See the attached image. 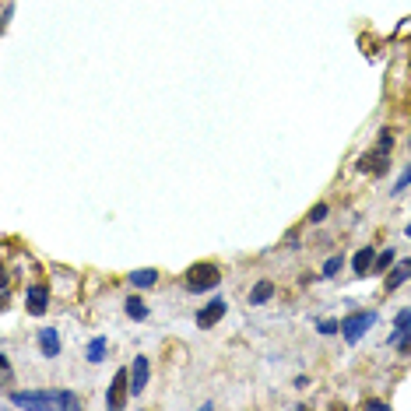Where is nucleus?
Here are the masks:
<instances>
[{
    "instance_id": "obj_1",
    "label": "nucleus",
    "mask_w": 411,
    "mask_h": 411,
    "mask_svg": "<svg viewBox=\"0 0 411 411\" xmlns=\"http://www.w3.org/2000/svg\"><path fill=\"white\" fill-rule=\"evenodd\" d=\"M8 404L14 408H81V397L71 394V390H25V394H8Z\"/></svg>"
},
{
    "instance_id": "obj_2",
    "label": "nucleus",
    "mask_w": 411,
    "mask_h": 411,
    "mask_svg": "<svg viewBox=\"0 0 411 411\" xmlns=\"http://www.w3.org/2000/svg\"><path fill=\"white\" fill-rule=\"evenodd\" d=\"M373 324H376V313H373V309H366V313H348V316L341 320V338H344L348 344H359L362 334H366Z\"/></svg>"
},
{
    "instance_id": "obj_3",
    "label": "nucleus",
    "mask_w": 411,
    "mask_h": 411,
    "mask_svg": "<svg viewBox=\"0 0 411 411\" xmlns=\"http://www.w3.org/2000/svg\"><path fill=\"white\" fill-rule=\"evenodd\" d=\"M218 281H222V268H215V263H193L187 271V288L190 292H208Z\"/></svg>"
},
{
    "instance_id": "obj_4",
    "label": "nucleus",
    "mask_w": 411,
    "mask_h": 411,
    "mask_svg": "<svg viewBox=\"0 0 411 411\" xmlns=\"http://www.w3.org/2000/svg\"><path fill=\"white\" fill-rule=\"evenodd\" d=\"M127 390H130V369H116L113 387H109V394H106V404H109V408H124Z\"/></svg>"
},
{
    "instance_id": "obj_5",
    "label": "nucleus",
    "mask_w": 411,
    "mask_h": 411,
    "mask_svg": "<svg viewBox=\"0 0 411 411\" xmlns=\"http://www.w3.org/2000/svg\"><path fill=\"white\" fill-rule=\"evenodd\" d=\"M25 309L32 313V316H46V309H49V288H46V285H28V292H25Z\"/></svg>"
},
{
    "instance_id": "obj_6",
    "label": "nucleus",
    "mask_w": 411,
    "mask_h": 411,
    "mask_svg": "<svg viewBox=\"0 0 411 411\" xmlns=\"http://www.w3.org/2000/svg\"><path fill=\"white\" fill-rule=\"evenodd\" d=\"M225 313H228V303H225L222 296H215V299H211L208 306H204V309L197 313V327H200V331H208V327H215V324H218V320H222Z\"/></svg>"
},
{
    "instance_id": "obj_7",
    "label": "nucleus",
    "mask_w": 411,
    "mask_h": 411,
    "mask_svg": "<svg viewBox=\"0 0 411 411\" xmlns=\"http://www.w3.org/2000/svg\"><path fill=\"white\" fill-rule=\"evenodd\" d=\"M387 169H390V152H379V148H373L369 155H362V158H359V172L384 176Z\"/></svg>"
},
{
    "instance_id": "obj_8",
    "label": "nucleus",
    "mask_w": 411,
    "mask_h": 411,
    "mask_svg": "<svg viewBox=\"0 0 411 411\" xmlns=\"http://www.w3.org/2000/svg\"><path fill=\"white\" fill-rule=\"evenodd\" d=\"M408 344H411V306L397 313L394 334H390V348H408Z\"/></svg>"
},
{
    "instance_id": "obj_9",
    "label": "nucleus",
    "mask_w": 411,
    "mask_h": 411,
    "mask_svg": "<svg viewBox=\"0 0 411 411\" xmlns=\"http://www.w3.org/2000/svg\"><path fill=\"white\" fill-rule=\"evenodd\" d=\"M148 376H152L148 359L137 355V359H134V366H130V394H134V397H141V394H144V387H148Z\"/></svg>"
},
{
    "instance_id": "obj_10",
    "label": "nucleus",
    "mask_w": 411,
    "mask_h": 411,
    "mask_svg": "<svg viewBox=\"0 0 411 411\" xmlns=\"http://www.w3.org/2000/svg\"><path fill=\"white\" fill-rule=\"evenodd\" d=\"M39 351H43V359H56V355H60V331H56V327H43L39 331Z\"/></svg>"
},
{
    "instance_id": "obj_11",
    "label": "nucleus",
    "mask_w": 411,
    "mask_h": 411,
    "mask_svg": "<svg viewBox=\"0 0 411 411\" xmlns=\"http://www.w3.org/2000/svg\"><path fill=\"white\" fill-rule=\"evenodd\" d=\"M373 260H376V246H362L355 257H351V271H355L359 278H366L373 271Z\"/></svg>"
},
{
    "instance_id": "obj_12",
    "label": "nucleus",
    "mask_w": 411,
    "mask_h": 411,
    "mask_svg": "<svg viewBox=\"0 0 411 411\" xmlns=\"http://www.w3.org/2000/svg\"><path fill=\"white\" fill-rule=\"evenodd\" d=\"M404 281H411V257H408V260H401V263H394V268H390V278H387V292H397Z\"/></svg>"
},
{
    "instance_id": "obj_13",
    "label": "nucleus",
    "mask_w": 411,
    "mask_h": 411,
    "mask_svg": "<svg viewBox=\"0 0 411 411\" xmlns=\"http://www.w3.org/2000/svg\"><path fill=\"white\" fill-rule=\"evenodd\" d=\"M274 299V281H257L253 288H250V306H263V303H271Z\"/></svg>"
},
{
    "instance_id": "obj_14",
    "label": "nucleus",
    "mask_w": 411,
    "mask_h": 411,
    "mask_svg": "<svg viewBox=\"0 0 411 411\" xmlns=\"http://www.w3.org/2000/svg\"><path fill=\"white\" fill-rule=\"evenodd\" d=\"M106 348H109V341H106V338H92V341H88V351H84V359L92 362V366H99V362L106 359Z\"/></svg>"
},
{
    "instance_id": "obj_15",
    "label": "nucleus",
    "mask_w": 411,
    "mask_h": 411,
    "mask_svg": "<svg viewBox=\"0 0 411 411\" xmlns=\"http://www.w3.org/2000/svg\"><path fill=\"white\" fill-rule=\"evenodd\" d=\"M155 281H158V271H155V268H141V271L130 274V285H134V288H152Z\"/></svg>"
},
{
    "instance_id": "obj_16",
    "label": "nucleus",
    "mask_w": 411,
    "mask_h": 411,
    "mask_svg": "<svg viewBox=\"0 0 411 411\" xmlns=\"http://www.w3.org/2000/svg\"><path fill=\"white\" fill-rule=\"evenodd\" d=\"M124 309H127V316H130V320H144V316H148V306H144V299H141V296H130V299L124 303Z\"/></svg>"
},
{
    "instance_id": "obj_17",
    "label": "nucleus",
    "mask_w": 411,
    "mask_h": 411,
    "mask_svg": "<svg viewBox=\"0 0 411 411\" xmlns=\"http://www.w3.org/2000/svg\"><path fill=\"white\" fill-rule=\"evenodd\" d=\"M394 263V250H384V253H376V260H373V271L369 274H384L387 268Z\"/></svg>"
},
{
    "instance_id": "obj_18",
    "label": "nucleus",
    "mask_w": 411,
    "mask_h": 411,
    "mask_svg": "<svg viewBox=\"0 0 411 411\" xmlns=\"http://www.w3.org/2000/svg\"><path fill=\"white\" fill-rule=\"evenodd\" d=\"M376 148H379V152H394V130H390V127H384V130H379V137H376Z\"/></svg>"
},
{
    "instance_id": "obj_19",
    "label": "nucleus",
    "mask_w": 411,
    "mask_h": 411,
    "mask_svg": "<svg viewBox=\"0 0 411 411\" xmlns=\"http://www.w3.org/2000/svg\"><path fill=\"white\" fill-rule=\"evenodd\" d=\"M327 215H331V208H327V204H313L306 218H309L313 225H320V222H327Z\"/></svg>"
},
{
    "instance_id": "obj_20",
    "label": "nucleus",
    "mask_w": 411,
    "mask_h": 411,
    "mask_svg": "<svg viewBox=\"0 0 411 411\" xmlns=\"http://www.w3.org/2000/svg\"><path fill=\"white\" fill-rule=\"evenodd\" d=\"M341 268H344V257H341V253H334V257H331V260L324 263V278H334V274H338Z\"/></svg>"
},
{
    "instance_id": "obj_21",
    "label": "nucleus",
    "mask_w": 411,
    "mask_h": 411,
    "mask_svg": "<svg viewBox=\"0 0 411 411\" xmlns=\"http://www.w3.org/2000/svg\"><path fill=\"white\" fill-rule=\"evenodd\" d=\"M316 331L324 334V338H331V334H341V320H320V324H316Z\"/></svg>"
},
{
    "instance_id": "obj_22",
    "label": "nucleus",
    "mask_w": 411,
    "mask_h": 411,
    "mask_svg": "<svg viewBox=\"0 0 411 411\" xmlns=\"http://www.w3.org/2000/svg\"><path fill=\"white\" fill-rule=\"evenodd\" d=\"M408 187H411V165H408V169H404V172L397 176V183L390 187V193H404Z\"/></svg>"
},
{
    "instance_id": "obj_23",
    "label": "nucleus",
    "mask_w": 411,
    "mask_h": 411,
    "mask_svg": "<svg viewBox=\"0 0 411 411\" xmlns=\"http://www.w3.org/2000/svg\"><path fill=\"white\" fill-rule=\"evenodd\" d=\"M0 379H4V384H11V362H8L4 351H0Z\"/></svg>"
},
{
    "instance_id": "obj_24",
    "label": "nucleus",
    "mask_w": 411,
    "mask_h": 411,
    "mask_svg": "<svg viewBox=\"0 0 411 411\" xmlns=\"http://www.w3.org/2000/svg\"><path fill=\"white\" fill-rule=\"evenodd\" d=\"M366 408H376V411H379V408H387V401H376V397H369V401H366Z\"/></svg>"
},
{
    "instance_id": "obj_25",
    "label": "nucleus",
    "mask_w": 411,
    "mask_h": 411,
    "mask_svg": "<svg viewBox=\"0 0 411 411\" xmlns=\"http://www.w3.org/2000/svg\"><path fill=\"white\" fill-rule=\"evenodd\" d=\"M404 236H408V239H411V225H408V228H404Z\"/></svg>"
}]
</instances>
